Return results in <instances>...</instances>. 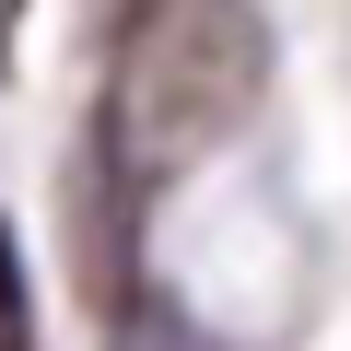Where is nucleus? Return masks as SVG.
<instances>
[{"label":"nucleus","mask_w":351,"mask_h":351,"mask_svg":"<svg viewBox=\"0 0 351 351\" xmlns=\"http://www.w3.org/2000/svg\"><path fill=\"white\" fill-rule=\"evenodd\" d=\"M258 94H269V24H258V0H141L129 36H117V82H106L117 211H141L188 164H211L258 117Z\"/></svg>","instance_id":"f257e3e1"},{"label":"nucleus","mask_w":351,"mask_h":351,"mask_svg":"<svg viewBox=\"0 0 351 351\" xmlns=\"http://www.w3.org/2000/svg\"><path fill=\"white\" fill-rule=\"evenodd\" d=\"M117 351H211V328L176 316V304H129L117 316Z\"/></svg>","instance_id":"f03ea898"},{"label":"nucleus","mask_w":351,"mask_h":351,"mask_svg":"<svg viewBox=\"0 0 351 351\" xmlns=\"http://www.w3.org/2000/svg\"><path fill=\"white\" fill-rule=\"evenodd\" d=\"M0 351H36V281H24L12 223H0Z\"/></svg>","instance_id":"7ed1b4c3"}]
</instances>
